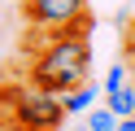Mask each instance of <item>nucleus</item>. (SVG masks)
I'll return each mask as SVG.
<instances>
[{"mask_svg":"<svg viewBox=\"0 0 135 131\" xmlns=\"http://www.w3.org/2000/svg\"><path fill=\"white\" fill-rule=\"evenodd\" d=\"M91 26H65V31H48L52 39L31 57V87L39 92L65 96L79 83L91 79Z\"/></svg>","mask_w":135,"mask_h":131,"instance_id":"obj_1","label":"nucleus"},{"mask_svg":"<svg viewBox=\"0 0 135 131\" xmlns=\"http://www.w3.org/2000/svg\"><path fill=\"white\" fill-rule=\"evenodd\" d=\"M26 22L35 31H65V26H91L87 0H26Z\"/></svg>","mask_w":135,"mask_h":131,"instance_id":"obj_2","label":"nucleus"},{"mask_svg":"<svg viewBox=\"0 0 135 131\" xmlns=\"http://www.w3.org/2000/svg\"><path fill=\"white\" fill-rule=\"evenodd\" d=\"M65 118V105L61 96L52 92H39V87H22L18 105H13V122H22L26 131H57Z\"/></svg>","mask_w":135,"mask_h":131,"instance_id":"obj_3","label":"nucleus"},{"mask_svg":"<svg viewBox=\"0 0 135 131\" xmlns=\"http://www.w3.org/2000/svg\"><path fill=\"white\" fill-rule=\"evenodd\" d=\"M100 96H105V87L87 79V83H79L74 92H65V96H61V105H65V114H91Z\"/></svg>","mask_w":135,"mask_h":131,"instance_id":"obj_4","label":"nucleus"},{"mask_svg":"<svg viewBox=\"0 0 135 131\" xmlns=\"http://www.w3.org/2000/svg\"><path fill=\"white\" fill-rule=\"evenodd\" d=\"M105 109H113L118 118H131L135 114V83L118 87V92H105Z\"/></svg>","mask_w":135,"mask_h":131,"instance_id":"obj_5","label":"nucleus"},{"mask_svg":"<svg viewBox=\"0 0 135 131\" xmlns=\"http://www.w3.org/2000/svg\"><path fill=\"white\" fill-rule=\"evenodd\" d=\"M131 83V70H126V61H113V66L105 70V79H100V87L105 92H118V87H126Z\"/></svg>","mask_w":135,"mask_h":131,"instance_id":"obj_6","label":"nucleus"},{"mask_svg":"<svg viewBox=\"0 0 135 131\" xmlns=\"http://www.w3.org/2000/svg\"><path fill=\"white\" fill-rule=\"evenodd\" d=\"M87 131H118V114L105 109V105H96V109L87 114Z\"/></svg>","mask_w":135,"mask_h":131,"instance_id":"obj_7","label":"nucleus"},{"mask_svg":"<svg viewBox=\"0 0 135 131\" xmlns=\"http://www.w3.org/2000/svg\"><path fill=\"white\" fill-rule=\"evenodd\" d=\"M122 61H126V70H131V83H135V35L126 39V48H122Z\"/></svg>","mask_w":135,"mask_h":131,"instance_id":"obj_8","label":"nucleus"},{"mask_svg":"<svg viewBox=\"0 0 135 131\" xmlns=\"http://www.w3.org/2000/svg\"><path fill=\"white\" fill-rule=\"evenodd\" d=\"M118 131H135V114L131 118H118Z\"/></svg>","mask_w":135,"mask_h":131,"instance_id":"obj_9","label":"nucleus"},{"mask_svg":"<svg viewBox=\"0 0 135 131\" xmlns=\"http://www.w3.org/2000/svg\"><path fill=\"white\" fill-rule=\"evenodd\" d=\"M0 131H26V127H22V122H4Z\"/></svg>","mask_w":135,"mask_h":131,"instance_id":"obj_10","label":"nucleus"},{"mask_svg":"<svg viewBox=\"0 0 135 131\" xmlns=\"http://www.w3.org/2000/svg\"><path fill=\"white\" fill-rule=\"evenodd\" d=\"M131 35H135V17H131Z\"/></svg>","mask_w":135,"mask_h":131,"instance_id":"obj_11","label":"nucleus"}]
</instances>
